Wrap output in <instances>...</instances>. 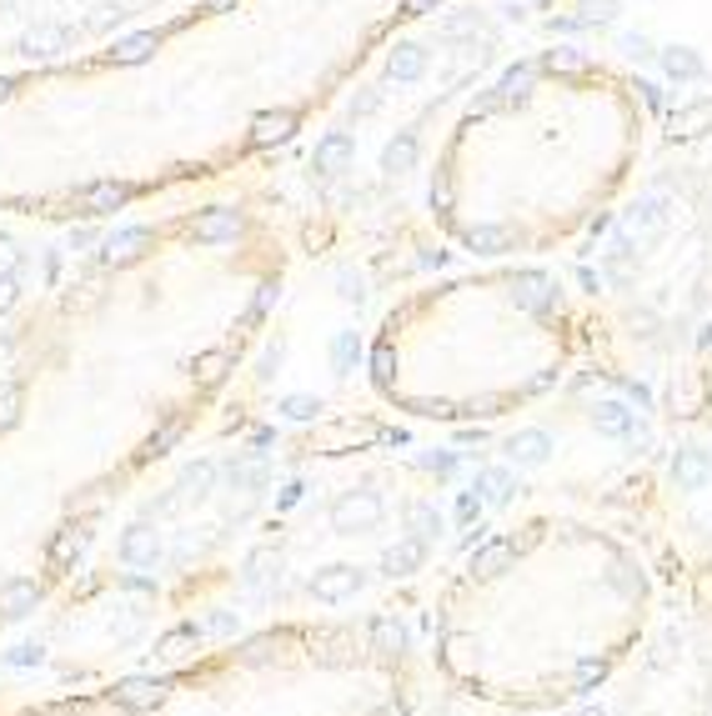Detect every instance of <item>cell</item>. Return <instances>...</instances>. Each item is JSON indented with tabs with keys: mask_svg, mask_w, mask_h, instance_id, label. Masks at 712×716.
Here are the masks:
<instances>
[{
	"mask_svg": "<svg viewBox=\"0 0 712 716\" xmlns=\"http://www.w3.org/2000/svg\"><path fill=\"white\" fill-rule=\"evenodd\" d=\"M381 521V496L377 492H346L342 501L332 506V527L342 536H356V531H371Z\"/></svg>",
	"mask_w": 712,
	"mask_h": 716,
	"instance_id": "1",
	"label": "cell"
},
{
	"mask_svg": "<svg viewBox=\"0 0 712 716\" xmlns=\"http://www.w3.org/2000/svg\"><path fill=\"white\" fill-rule=\"evenodd\" d=\"M276 581H282V556H276L272 546H256V552L246 556V566H241V591H246L251 601H272Z\"/></svg>",
	"mask_w": 712,
	"mask_h": 716,
	"instance_id": "2",
	"label": "cell"
},
{
	"mask_svg": "<svg viewBox=\"0 0 712 716\" xmlns=\"http://www.w3.org/2000/svg\"><path fill=\"white\" fill-rule=\"evenodd\" d=\"M367 587V576H361V566H326V571L311 576V597L326 601V607H342V601H352L356 591Z\"/></svg>",
	"mask_w": 712,
	"mask_h": 716,
	"instance_id": "3",
	"label": "cell"
},
{
	"mask_svg": "<svg viewBox=\"0 0 712 716\" xmlns=\"http://www.w3.org/2000/svg\"><path fill=\"white\" fill-rule=\"evenodd\" d=\"M116 706H126V712H156V706L166 702V681H156V677H126L116 681Z\"/></svg>",
	"mask_w": 712,
	"mask_h": 716,
	"instance_id": "4",
	"label": "cell"
},
{
	"mask_svg": "<svg viewBox=\"0 0 712 716\" xmlns=\"http://www.w3.org/2000/svg\"><path fill=\"white\" fill-rule=\"evenodd\" d=\"M422 566H427V541H416V536H406V541H397V546L381 552V576H392V581L422 571Z\"/></svg>",
	"mask_w": 712,
	"mask_h": 716,
	"instance_id": "5",
	"label": "cell"
},
{
	"mask_svg": "<svg viewBox=\"0 0 712 716\" xmlns=\"http://www.w3.org/2000/svg\"><path fill=\"white\" fill-rule=\"evenodd\" d=\"M120 562L126 566H156L161 562V536H156L146 521L126 527V536H120Z\"/></svg>",
	"mask_w": 712,
	"mask_h": 716,
	"instance_id": "6",
	"label": "cell"
},
{
	"mask_svg": "<svg viewBox=\"0 0 712 716\" xmlns=\"http://www.w3.org/2000/svg\"><path fill=\"white\" fill-rule=\"evenodd\" d=\"M708 476H712V457H708V451H702V447H682V451H677L673 482L682 486V492H702Z\"/></svg>",
	"mask_w": 712,
	"mask_h": 716,
	"instance_id": "7",
	"label": "cell"
},
{
	"mask_svg": "<svg viewBox=\"0 0 712 716\" xmlns=\"http://www.w3.org/2000/svg\"><path fill=\"white\" fill-rule=\"evenodd\" d=\"M36 607H41V587H36V581H25V576H15V581H0V616L21 622V616H31Z\"/></svg>",
	"mask_w": 712,
	"mask_h": 716,
	"instance_id": "8",
	"label": "cell"
},
{
	"mask_svg": "<svg viewBox=\"0 0 712 716\" xmlns=\"http://www.w3.org/2000/svg\"><path fill=\"white\" fill-rule=\"evenodd\" d=\"M85 546H91V531L85 527H60L56 541H50V566H56V571H71Z\"/></svg>",
	"mask_w": 712,
	"mask_h": 716,
	"instance_id": "9",
	"label": "cell"
},
{
	"mask_svg": "<svg viewBox=\"0 0 712 716\" xmlns=\"http://www.w3.org/2000/svg\"><path fill=\"white\" fill-rule=\"evenodd\" d=\"M547 451H552V436L547 431H517L507 441V457L517 461V466H542Z\"/></svg>",
	"mask_w": 712,
	"mask_h": 716,
	"instance_id": "10",
	"label": "cell"
},
{
	"mask_svg": "<svg viewBox=\"0 0 712 716\" xmlns=\"http://www.w3.org/2000/svg\"><path fill=\"white\" fill-rule=\"evenodd\" d=\"M512 541H487V546H476L472 552V576H482V581H492V576H502L512 566Z\"/></svg>",
	"mask_w": 712,
	"mask_h": 716,
	"instance_id": "11",
	"label": "cell"
},
{
	"mask_svg": "<svg viewBox=\"0 0 712 716\" xmlns=\"http://www.w3.org/2000/svg\"><path fill=\"white\" fill-rule=\"evenodd\" d=\"M371 651H381V657H402L406 651V626L397 622V616H377V622H371Z\"/></svg>",
	"mask_w": 712,
	"mask_h": 716,
	"instance_id": "12",
	"label": "cell"
},
{
	"mask_svg": "<svg viewBox=\"0 0 712 716\" xmlns=\"http://www.w3.org/2000/svg\"><path fill=\"white\" fill-rule=\"evenodd\" d=\"M126 200H131V186H120V181H101V186H91V190L81 196V206L101 216V211H120Z\"/></svg>",
	"mask_w": 712,
	"mask_h": 716,
	"instance_id": "13",
	"label": "cell"
},
{
	"mask_svg": "<svg viewBox=\"0 0 712 716\" xmlns=\"http://www.w3.org/2000/svg\"><path fill=\"white\" fill-rule=\"evenodd\" d=\"M406 531H412L416 541H427V546H432V541L441 536V511H437V506H427V501H416L412 511H406Z\"/></svg>",
	"mask_w": 712,
	"mask_h": 716,
	"instance_id": "14",
	"label": "cell"
},
{
	"mask_svg": "<svg viewBox=\"0 0 712 716\" xmlns=\"http://www.w3.org/2000/svg\"><path fill=\"white\" fill-rule=\"evenodd\" d=\"M593 421H597V431L602 436H632V412L628 406H618V401H602L593 412Z\"/></svg>",
	"mask_w": 712,
	"mask_h": 716,
	"instance_id": "15",
	"label": "cell"
},
{
	"mask_svg": "<svg viewBox=\"0 0 712 716\" xmlns=\"http://www.w3.org/2000/svg\"><path fill=\"white\" fill-rule=\"evenodd\" d=\"M291 126H297V116H291V111H276V116L256 120L251 141H256V146H272V141H282V136H291Z\"/></svg>",
	"mask_w": 712,
	"mask_h": 716,
	"instance_id": "16",
	"label": "cell"
},
{
	"mask_svg": "<svg viewBox=\"0 0 712 716\" xmlns=\"http://www.w3.org/2000/svg\"><path fill=\"white\" fill-rule=\"evenodd\" d=\"M476 492H482V501L502 506V501H507V496H512V471H502V466L482 471V476H476Z\"/></svg>",
	"mask_w": 712,
	"mask_h": 716,
	"instance_id": "17",
	"label": "cell"
},
{
	"mask_svg": "<svg viewBox=\"0 0 712 716\" xmlns=\"http://www.w3.org/2000/svg\"><path fill=\"white\" fill-rule=\"evenodd\" d=\"M196 642H202V632H196V626H176V632H166L161 642H156V651H161L166 661H181Z\"/></svg>",
	"mask_w": 712,
	"mask_h": 716,
	"instance_id": "18",
	"label": "cell"
},
{
	"mask_svg": "<svg viewBox=\"0 0 712 716\" xmlns=\"http://www.w3.org/2000/svg\"><path fill=\"white\" fill-rule=\"evenodd\" d=\"M346 155H352V136H326V141L317 146V171H336V165H346Z\"/></svg>",
	"mask_w": 712,
	"mask_h": 716,
	"instance_id": "19",
	"label": "cell"
},
{
	"mask_svg": "<svg viewBox=\"0 0 712 716\" xmlns=\"http://www.w3.org/2000/svg\"><path fill=\"white\" fill-rule=\"evenodd\" d=\"M226 235H237V216L231 211H211L196 221V241H226Z\"/></svg>",
	"mask_w": 712,
	"mask_h": 716,
	"instance_id": "20",
	"label": "cell"
},
{
	"mask_svg": "<svg viewBox=\"0 0 712 716\" xmlns=\"http://www.w3.org/2000/svg\"><path fill=\"white\" fill-rule=\"evenodd\" d=\"M472 651H476V642H472V636H451V642H447V651H441V661H447V671H457V677H467V671H472Z\"/></svg>",
	"mask_w": 712,
	"mask_h": 716,
	"instance_id": "21",
	"label": "cell"
},
{
	"mask_svg": "<svg viewBox=\"0 0 712 716\" xmlns=\"http://www.w3.org/2000/svg\"><path fill=\"white\" fill-rule=\"evenodd\" d=\"M211 482H216V466H211V461H196V466L181 476L176 492H186V496H211Z\"/></svg>",
	"mask_w": 712,
	"mask_h": 716,
	"instance_id": "22",
	"label": "cell"
},
{
	"mask_svg": "<svg viewBox=\"0 0 712 716\" xmlns=\"http://www.w3.org/2000/svg\"><path fill=\"white\" fill-rule=\"evenodd\" d=\"M231 486H237V492H262L266 461H241V466H231Z\"/></svg>",
	"mask_w": 712,
	"mask_h": 716,
	"instance_id": "23",
	"label": "cell"
},
{
	"mask_svg": "<svg viewBox=\"0 0 712 716\" xmlns=\"http://www.w3.org/2000/svg\"><path fill=\"white\" fill-rule=\"evenodd\" d=\"M226 366H231V356H226V351H206V356H196V377H202V386H216V381L226 377Z\"/></svg>",
	"mask_w": 712,
	"mask_h": 716,
	"instance_id": "24",
	"label": "cell"
},
{
	"mask_svg": "<svg viewBox=\"0 0 712 716\" xmlns=\"http://www.w3.org/2000/svg\"><path fill=\"white\" fill-rule=\"evenodd\" d=\"M196 632H202V636H237L241 632V616H237V611H211Z\"/></svg>",
	"mask_w": 712,
	"mask_h": 716,
	"instance_id": "25",
	"label": "cell"
},
{
	"mask_svg": "<svg viewBox=\"0 0 712 716\" xmlns=\"http://www.w3.org/2000/svg\"><path fill=\"white\" fill-rule=\"evenodd\" d=\"M15 421H21V391L0 386V431H11Z\"/></svg>",
	"mask_w": 712,
	"mask_h": 716,
	"instance_id": "26",
	"label": "cell"
},
{
	"mask_svg": "<svg viewBox=\"0 0 712 716\" xmlns=\"http://www.w3.org/2000/svg\"><path fill=\"white\" fill-rule=\"evenodd\" d=\"M141 246H146V231H120L116 241H111V261H131Z\"/></svg>",
	"mask_w": 712,
	"mask_h": 716,
	"instance_id": "27",
	"label": "cell"
},
{
	"mask_svg": "<svg viewBox=\"0 0 712 716\" xmlns=\"http://www.w3.org/2000/svg\"><path fill=\"white\" fill-rule=\"evenodd\" d=\"M317 412H321V401H317V396H286V401H282V416H291V421H311Z\"/></svg>",
	"mask_w": 712,
	"mask_h": 716,
	"instance_id": "28",
	"label": "cell"
},
{
	"mask_svg": "<svg viewBox=\"0 0 712 716\" xmlns=\"http://www.w3.org/2000/svg\"><path fill=\"white\" fill-rule=\"evenodd\" d=\"M542 66H547V71H582L587 60H582L577 50H547V56H542Z\"/></svg>",
	"mask_w": 712,
	"mask_h": 716,
	"instance_id": "29",
	"label": "cell"
},
{
	"mask_svg": "<svg viewBox=\"0 0 712 716\" xmlns=\"http://www.w3.org/2000/svg\"><path fill=\"white\" fill-rule=\"evenodd\" d=\"M181 431H186V421H181V416H176V421H166V426H161V431L151 436V451H156V457L176 447V441H181Z\"/></svg>",
	"mask_w": 712,
	"mask_h": 716,
	"instance_id": "30",
	"label": "cell"
},
{
	"mask_svg": "<svg viewBox=\"0 0 712 716\" xmlns=\"http://www.w3.org/2000/svg\"><path fill=\"white\" fill-rule=\"evenodd\" d=\"M607 677V661H577V692H587V686H597V681Z\"/></svg>",
	"mask_w": 712,
	"mask_h": 716,
	"instance_id": "31",
	"label": "cell"
},
{
	"mask_svg": "<svg viewBox=\"0 0 712 716\" xmlns=\"http://www.w3.org/2000/svg\"><path fill=\"white\" fill-rule=\"evenodd\" d=\"M272 651H276V642H272V636H256V642H246V646H241V661H251V667H256V661H266V657H272Z\"/></svg>",
	"mask_w": 712,
	"mask_h": 716,
	"instance_id": "32",
	"label": "cell"
},
{
	"mask_svg": "<svg viewBox=\"0 0 712 716\" xmlns=\"http://www.w3.org/2000/svg\"><path fill=\"white\" fill-rule=\"evenodd\" d=\"M392 361H397V356H392V346H377V356H371V371H377V381H387V377H392Z\"/></svg>",
	"mask_w": 712,
	"mask_h": 716,
	"instance_id": "33",
	"label": "cell"
},
{
	"mask_svg": "<svg viewBox=\"0 0 712 716\" xmlns=\"http://www.w3.org/2000/svg\"><path fill=\"white\" fill-rule=\"evenodd\" d=\"M332 356H336V366H342V371H346V366H352V361H356V340H352V336H336V346H332Z\"/></svg>",
	"mask_w": 712,
	"mask_h": 716,
	"instance_id": "34",
	"label": "cell"
},
{
	"mask_svg": "<svg viewBox=\"0 0 712 716\" xmlns=\"http://www.w3.org/2000/svg\"><path fill=\"white\" fill-rule=\"evenodd\" d=\"M457 517H462V521H476V517H482V496L462 492V501H457Z\"/></svg>",
	"mask_w": 712,
	"mask_h": 716,
	"instance_id": "35",
	"label": "cell"
},
{
	"mask_svg": "<svg viewBox=\"0 0 712 716\" xmlns=\"http://www.w3.org/2000/svg\"><path fill=\"white\" fill-rule=\"evenodd\" d=\"M5 661H11V667H36V661H41V646H15Z\"/></svg>",
	"mask_w": 712,
	"mask_h": 716,
	"instance_id": "36",
	"label": "cell"
},
{
	"mask_svg": "<svg viewBox=\"0 0 712 716\" xmlns=\"http://www.w3.org/2000/svg\"><path fill=\"white\" fill-rule=\"evenodd\" d=\"M146 50H151V41L136 36V41H126V46H120V60H146Z\"/></svg>",
	"mask_w": 712,
	"mask_h": 716,
	"instance_id": "37",
	"label": "cell"
},
{
	"mask_svg": "<svg viewBox=\"0 0 712 716\" xmlns=\"http://www.w3.org/2000/svg\"><path fill=\"white\" fill-rule=\"evenodd\" d=\"M301 492H307V486H301V482H291V486H286V492H282V501H276V506H282V511H286V506H297V501H301Z\"/></svg>",
	"mask_w": 712,
	"mask_h": 716,
	"instance_id": "38",
	"label": "cell"
},
{
	"mask_svg": "<svg viewBox=\"0 0 712 716\" xmlns=\"http://www.w3.org/2000/svg\"><path fill=\"white\" fill-rule=\"evenodd\" d=\"M422 466H427V471H437V476H447V471L457 466V461H451V457H427V461H422Z\"/></svg>",
	"mask_w": 712,
	"mask_h": 716,
	"instance_id": "39",
	"label": "cell"
},
{
	"mask_svg": "<svg viewBox=\"0 0 712 716\" xmlns=\"http://www.w3.org/2000/svg\"><path fill=\"white\" fill-rule=\"evenodd\" d=\"M406 11H437V5H447V0H402Z\"/></svg>",
	"mask_w": 712,
	"mask_h": 716,
	"instance_id": "40",
	"label": "cell"
},
{
	"mask_svg": "<svg viewBox=\"0 0 712 716\" xmlns=\"http://www.w3.org/2000/svg\"><path fill=\"white\" fill-rule=\"evenodd\" d=\"M126 587H131V591H156V581H151V576H126Z\"/></svg>",
	"mask_w": 712,
	"mask_h": 716,
	"instance_id": "41",
	"label": "cell"
},
{
	"mask_svg": "<svg viewBox=\"0 0 712 716\" xmlns=\"http://www.w3.org/2000/svg\"><path fill=\"white\" fill-rule=\"evenodd\" d=\"M577 716H607V712H602V706H582Z\"/></svg>",
	"mask_w": 712,
	"mask_h": 716,
	"instance_id": "42",
	"label": "cell"
},
{
	"mask_svg": "<svg viewBox=\"0 0 712 716\" xmlns=\"http://www.w3.org/2000/svg\"><path fill=\"white\" fill-rule=\"evenodd\" d=\"M0 95H5V81H0Z\"/></svg>",
	"mask_w": 712,
	"mask_h": 716,
	"instance_id": "43",
	"label": "cell"
}]
</instances>
